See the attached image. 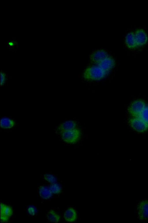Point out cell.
<instances>
[{
	"label": "cell",
	"mask_w": 148,
	"mask_h": 223,
	"mask_svg": "<svg viewBox=\"0 0 148 223\" xmlns=\"http://www.w3.org/2000/svg\"><path fill=\"white\" fill-rule=\"evenodd\" d=\"M107 72L97 65L89 66L83 73L84 78L91 81H98L105 77Z\"/></svg>",
	"instance_id": "obj_1"
},
{
	"label": "cell",
	"mask_w": 148,
	"mask_h": 223,
	"mask_svg": "<svg viewBox=\"0 0 148 223\" xmlns=\"http://www.w3.org/2000/svg\"><path fill=\"white\" fill-rule=\"evenodd\" d=\"M60 132L63 140L69 144H74L77 142L80 139L81 135L80 129L77 128Z\"/></svg>",
	"instance_id": "obj_2"
},
{
	"label": "cell",
	"mask_w": 148,
	"mask_h": 223,
	"mask_svg": "<svg viewBox=\"0 0 148 223\" xmlns=\"http://www.w3.org/2000/svg\"><path fill=\"white\" fill-rule=\"evenodd\" d=\"M145 102L142 99H137L133 101L129 107L128 110L134 117H138L145 106Z\"/></svg>",
	"instance_id": "obj_3"
},
{
	"label": "cell",
	"mask_w": 148,
	"mask_h": 223,
	"mask_svg": "<svg viewBox=\"0 0 148 223\" xmlns=\"http://www.w3.org/2000/svg\"><path fill=\"white\" fill-rule=\"evenodd\" d=\"M129 122L132 127L138 132H143L148 128L147 125L138 117L130 119Z\"/></svg>",
	"instance_id": "obj_4"
},
{
	"label": "cell",
	"mask_w": 148,
	"mask_h": 223,
	"mask_svg": "<svg viewBox=\"0 0 148 223\" xmlns=\"http://www.w3.org/2000/svg\"><path fill=\"white\" fill-rule=\"evenodd\" d=\"M138 215L141 220H148V200H144L140 202L138 206Z\"/></svg>",
	"instance_id": "obj_5"
},
{
	"label": "cell",
	"mask_w": 148,
	"mask_h": 223,
	"mask_svg": "<svg viewBox=\"0 0 148 223\" xmlns=\"http://www.w3.org/2000/svg\"><path fill=\"white\" fill-rule=\"evenodd\" d=\"M135 39L137 47H141L145 45L148 41L147 35L142 29H137L134 32Z\"/></svg>",
	"instance_id": "obj_6"
},
{
	"label": "cell",
	"mask_w": 148,
	"mask_h": 223,
	"mask_svg": "<svg viewBox=\"0 0 148 223\" xmlns=\"http://www.w3.org/2000/svg\"><path fill=\"white\" fill-rule=\"evenodd\" d=\"M12 208L3 203H1V222H7L13 214Z\"/></svg>",
	"instance_id": "obj_7"
},
{
	"label": "cell",
	"mask_w": 148,
	"mask_h": 223,
	"mask_svg": "<svg viewBox=\"0 0 148 223\" xmlns=\"http://www.w3.org/2000/svg\"><path fill=\"white\" fill-rule=\"evenodd\" d=\"M108 56L107 52L104 50H97L92 53L90 56L91 62L97 64L99 62Z\"/></svg>",
	"instance_id": "obj_8"
},
{
	"label": "cell",
	"mask_w": 148,
	"mask_h": 223,
	"mask_svg": "<svg viewBox=\"0 0 148 223\" xmlns=\"http://www.w3.org/2000/svg\"><path fill=\"white\" fill-rule=\"evenodd\" d=\"M115 65L114 59L111 57L108 56L97 64V65L107 72L110 71Z\"/></svg>",
	"instance_id": "obj_9"
},
{
	"label": "cell",
	"mask_w": 148,
	"mask_h": 223,
	"mask_svg": "<svg viewBox=\"0 0 148 223\" xmlns=\"http://www.w3.org/2000/svg\"><path fill=\"white\" fill-rule=\"evenodd\" d=\"M125 43L127 47L130 49H134L137 47L135 39L134 33L131 31L125 36Z\"/></svg>",
	"instance_id": "obj_10"
},
{
	"label": "cell",
	"mask_w": 148,
	"mask_h": 223,
	"mask_svg": "<svg viewBox=\"0 0 148 223\" xmlns=\"http://www.w3.org/2000/svg\"><path fill=\"white\" fill-rule=\"evenodd\" d=\"M65 220L68 222H73L77 218V214L75 210L73 208L70 207L67 209L64 214Z\"/></svg>",
	"instance_id": "obj_11"
},
{
	"label": "cell",
	"mask_w": 148,
	"mask_h": 223,
	"mask_svg": "<svg viewBox=\"0 0 148 223\" xmlns=\"http://www.w3.org/2000/svg\"><path fill=\"white\" fill-rule=\"evenodd\" d=\"M77 124L74 121L67 120L61 124L58 127L60 132L71 130L76 128Z\"/></svg>",
	"instance_id": "obj_12"
},
{
	"label": "cell",
	"mask_w": 148,
	"mask_h": 223,
	"mask_svg": "<svg viewBox=\"0 0 148 223\" xmlns=\"http://www.w3.org/2000/svg\"><path fill=\"white\" fill-rule=\"evenodd\" d=\"M39 192L40 196L44 199L50 198L53 194L49 187L45 186H40L39 189Z\"/></svg>",
	"instance_id": "obj_13"
},
{
	"label": "cell",
	"mask_w": 148,
	"mask_h": 223,
	"mask_svg": "<svg viewBox=\"0 0 148 223\" xmlns=\"http://www.w3.org/2000/svg\"><path fill=\"white\" fill-rule=\"evenodd\" d=\"M15 125V122L13 120L9 118L4 117L2 118L0 120L1 127L4 129H10L13 127Z\"/></svg>",
	"instance_id": "obj_14"
},
{
	"label": "cell",
	"mask_w": 148,
	"mask_h": 223,
	"mask_svg": "<svg viewBox=\"0 0 148 223\" xmlns=\"http://www.w3.org/2000/svg\"><path fill=\"white\" fill-rule=\"evenodd\" d=\"M47 217L48 220L52 222H58L60 219V215L53 210L48 212Z\"/></svg>",
	"instance_id": "obj_15"
},
{
	"label": "cell",
	"mask_w": 148,
	"mask_h": 223,
	"mask_svg": "<svg viewBox=\"0 0 148 223\" xmlns=\"http://www.w3.org/2000/svg\"><path fill=\"white\" fill-rule=\"evenodd\" d=\"M148 126V106H145L138 117Z\"/></svg>",
	"instance_id": "obj_16"
},
{
	"label": "cell",
	"mask_w": 148,
	"mask_h": 223,
	"mask_svg": "<svg viewBox=\"0 0 148 223\" xmlns=\"http://www.w3.org/2000/svg\"><path fill=\"white\" fill-rule=\"evenodd\" d=\"M49 188L52 193L53 194H59L61 192L62 190L60 185L56 183L52 184L49 187Z\"/></svg>",
	"instance_id": "obj_17"
},
{
	"label": "cell",
	"mask_w": 148,
	"mask_h": 223,
	"mask_svg": "<svg viewBox=\"0 0 148 223\" xmlns=\"http://www.w3.org/2000/svg\"><path fill=\"white\" fill-rule=\"evenodd\" d=\"M43 177L45 180L51 184L56 183V178L53 174L45 173Z\"/></svg>",
	"instance_id": "obj_18"
},
{
	"label": "cell",
	"mask_w": 148,
	"mask_h": 223,
	"mask_svg": "<svg viewBox=\"0 0 148 223\" xmlns=\"http://www.w3.org/2000/svg\"><path fill=\"white\" fill-rule=\"evenodd\" d=\"M7 77L6 74L3 71L1 72V86L4 85L6 83Z\"/></svg>",
	"instance_id": "obj_19"
},
{
	"label": "cell",
	"mask_w": 148,
	"mask_h": 223,
	"mask_svg": "<svg viewBox=\"0 0 148 223\" xmlns=\"http://www.w3.org/2000/svg\"><path fill=\"white\" fill-rule=\"evenodd\" d=\"M28 213L30 215L34 216L37 213V210L36 208L34 206H30L27 209Z\"/></svg>",
	"instance_id": "obj_20"
}]
</instances>
